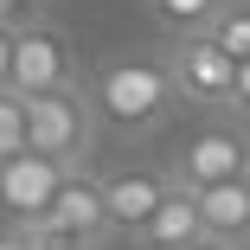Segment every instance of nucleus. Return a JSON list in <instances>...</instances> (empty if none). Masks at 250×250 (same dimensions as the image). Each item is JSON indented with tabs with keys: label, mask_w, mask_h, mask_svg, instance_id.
<instances>
[{
	"label": "nucleus",
	"mask_w": 250,
	"mask_h": 250,
	"mask_svg": "<svg viewBox=\"0 0 250 250\" xmlns=\"http://www.w3.org/2000/svg\"><path fill=\"white\" fill-rule=\"evenodd\" d=\"M167 173H173L180 192H206V186L244 180L250 173V122L244 116H206L167 154Z\"/></svg>",
	"instance_id": "nucleus-3"
},
{
	"label": "nucleus",
	"mask_w": 250,
	"mask_h": 250,
	"mask_svg": "<svg viewBox=\"0 0 250 250\" xmlns=\"http://www.w3.org/2000/svg\"><path fill=\"white\" fill-rule=\"evenodd\" d=\"M103 116H96L90 90H52V96H26V154H45L71 173L90 167Z\"/></svg>",
	"instance_id": "nucleus-2"
},
{
	"label": "nucleus",
	"mask_w": 250,
	"mask_h": 250,
	"mask_svg": "<svg viewBox=\"0 0 250 250\" xmlns=\"http://www.w3.org/2000/svg\"><path fill=\"white\" fill-rule=\"evenodd\" d=\"M39 250H103L116 237V218H109V199H103V173H71L64 192L52 199V212L26 225Z\"/></svg>",
	"instance_id": "nucleus-4"
},
{
	"label": "nucleus",
	"mask_w": 250,
	"mask_h": 250,
	"mask_svg": "<svg viewBox=\"0 0 250 250\" xmlns=\"http://www.w3.org/2000/svg\"><path fill=\"white\" fill-rule=\"evenodd\" d=\"M13 45H20V20H0V90H13Z\"/></svg>",
	"instance_id": "nucleus-14"
},
{
	"label": "nucleus",
	"mask_w": 250,
	"mask_h": 250,
	"mask_svg": "<svg viewBox=\"0 0 250 250\" xmlns=\"http://www.w3.org/2000/svg\"><path fill=\"white\" fill-rule=\"evenodd\" d=\"M141 7H147V20L167 39H192V32H212L231 0H141Z\"/></svg>",
	"instance_id": "nucleus-11"
},
{
	"label": "nucleus",
	"mask_w": 250,
	"mask_h": 250,
	"mask_svg": "<svg viewBox=\"0 0 250 250\" xmlns=\"http://www.w3.org/2000/svg\"><path fill=\"white\" fill-rule=\"evenodd\" d=\"M173 192H180V186H173L167 161H161V167H109V173H103V199H109L116 237H135V231L154 218Z\"/></svg>",
	"instance_id": "nucleus-8"
},
{
	"label": "nucleus",
	"mask_w": 250,
	"mask_h": 250,
	"mask_svg": "<svg viewBox=\"0 0 250 250\" xmlns=\"http://www.w3.org/2000/svg\"><path fill=\"white\" fill-rule=\"evenodd\" d=\"M167 64L180 77L186 109H206V116H237V71L244 58L225 52L212 32H192V39H167Z\"/></svg>",
	"instance_id": "nucleus-6"
},
{
	"label": "nucleus",
	"mask_w": 250,
	"mask_h": 250,
	"mask_svg": "<svg viewBox=\"0 0 250 250\" xmlns=\"http://www.w3.org/2000/svg\"><path fill=\"white\" fill-rule=\"evenodd\" d=\"M186 250H237V244H218V237H199V244H186Z\"/></svg>",
	"instance_id": "nucleus-16"
},
{
	"label": "nucleus",
	"mask_w": 250,
	"mask_h": 250,
	"mask_svg": "<svg viewBox=\"0 0 250 250\" xmlns=\"http://www.w3.org/2000/svg\"><path fill=\"white\" fill-rule=\"evenodd\" d=\"M90 64L77 58V45L58 20L26 13L20 20V45H13V90L20 96H52V90H83Z\"/></svg>",
	"instance_id": "nucleus-5"
},
{
	"label": "nucleus",
	"mask_w": 250,
	"mask_h": 250,
	"mask_svg": "<svg viewBox=\"0 0 250 250\" xmlns=\"http://www.w3.org/2000/svg\"><path fill=\"white\" fill-rule=\"evenodd\" d=\"M26 154V96L20 90H0V161Z\"/></svg>",
	"instance_id": "nucleus-12"
},
{
	"label": "nucleus",
	"mask_w": 250,
	"mask_h": 250,
	"mask_svg": "<svg viewBox=\"0 0 250 250\" xmlns=\"http://www.w3.org/2000/svg\"><path fill=\"white\" fill-rule=\"evenodd\" d=\"M212 39L225 45V52H237V58L250 64V0H231V7H225V20L212 26Z\"/></svg>",
	"instance_id": "nucleus-13"
},
{
	"label": "nucleus",
	"mask_w": 250,
	"mask_h": 250,
	"mask_svg": "<svg viewBox=\"0 0 250 250\" xmlns=\"http://www.w3.org/2000/svg\"><path fill=\"white\" fill-rule=\"evenodd\" d=\"M71 167L58 161H45V154H13V161H0V218L7 225H32L52 212V199L64 192Z\"/></svg>",
	"instance_id": "nucleus-7"
},
{
	"label": "nucleus",
	"mask_w": 250,
	"mask_h": 250,
	"mask_svg": "<svg viewBox=\"0 0 250 250\" xmlns=\"http://www.w3.org/2000/svg\"><path fill=\"white\" fill-rule=\"evenodd\" d=\"M199 237H206L199 199H192V192H173V199H167V206L147 218V225H141L128 244H135V250H186V244H199Z\"/></svg>",
	"instance_id": "nucleus-10"
},
{
	"label": "nucleus",
	"mask_w": 250,
	"mask_h": 250,
	"mask_svg": "<svg viewBox=\"0 0 250 250\" xmlns=\"http://www.w3.org/2000/svg\"><path fill=\"white\" fill-rule=\"evenodd\" d=\"M83 90H90L96 116H103V128L109 135H128V141L167 128L180 116V103H186L167 52H116V58H96L90 77H83Z\"/></svg>",
	"instance_id": "nucleus-1"
},
{
	"label": "nucleus",
	"mask_w": 250,
	"mask_h": 250,
	"mask_svg": "<svg viewBox=\"0 0 250 250\" xmlns=\"http://www.w3.org/2000/svg\"><path fill=\"white\" fill-rule=\"evenodd\" d=\"M192 199H199V218H206V237L250 250V173L244 180H225V186H206Z\"/></svg>",
	"instance_id": "nucleus-9"
},
{
	"label": "nucleus",
	"mask_w": 250,
	"mask_h": 250,
	"mask_svg": "<svg viewBox=\"0 0 250 250\" xmlns=\"http://www.w3.org/2000/svg\"><path fill=\"white\" fill-rule=\"evenodd\" d=\"M237 116H244V122H250V64H244V71H237Z\"/></svg>",
	"instance_id": "nucleus-15"
}]
</instances>
